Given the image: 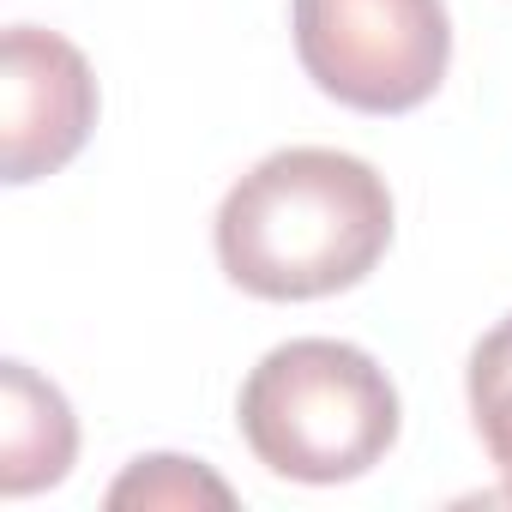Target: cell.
Wrapping results in <instances>:
<instances>
[{
  "mask_svg": "<svg viewBox=\"0 0 512 512\" xmlns=\"http://www.w3.org/2000/svg\"><path fill=\"white\" fill-rule=\"evenodd\" d=\"M109 506H235V494L199 458L151 452L127 464V476L109 488Z\"/></svg>",
  "mask_w": 512,
  "mask_h": 512,
  "instance_id": "7",
  "label": "cell"
},
{
  "mask_svg": "<svg viewBox=\"0 0 512 512\" xmlns=\"http://www.w3.org/2000/svg\"><path fill=\"white\" fill-rule=\"evenodd\" d=\"M217 266L260 302L356 290L392 247L386 175L332 145L260 157L217 205Z\"/></svg>",
  "mask_w": 512,
  "mask_h": 512,
  "instance_id": "1",
  "label": "cell"
},
{
  "mask_svg": "<svg viewBox=\"0 0 512 512\" xmlns=\"http://www.w3.org/2000/svg\"><path fill=\"white\" fill-rule=\"evenodd\" d=\"M302 73L344 109L410 115L452 61L446 0H290Z\"/></svg>",
  "mask_w": 512,
  "mask_h": 512,
  "instance_id": "3",
  "label": "cell"
},
{
  "mask_svg": "<svg viewBox=\"0 0 512 512\" xmlns=\"http://www.w3.org/2000/svg\"><path fill=\"white\" fill-rule=\"evenodd\" d=\"M464 392H470V416H476V434L512 494V314L482 332V344L470 350V374H464Z\"/></svg>",
  "mask_w": 512,
  "mask_h": 512,
  "instance_id": "6",
  "label": "cell"
},
{
  "mask_svg": "<svg viewBox=\"0 0 512 512\" xmlns=\"http://www.w3.org/2000/svg\"><path fill=\"white\" fill-rule=\"evenodd\" d=\"M235 422L272 476L332 488L368 476L398 440L392 374L344 338H290L241 380Z\"/></svg>",
  "mask_w": 512,
  "mask_h": 512,
  "instance_id": "2",
  "label": "cell"
},
{
  "mask_svg": "<svg viewBox=\"0 0 512 512\" xmlns=\"http://www.w3.org/2000/svg\"><path fill=\"white\" fill-rule=\"evenodd\" d=\"M79 458V422L61 386H49L31 362H0V494L25 500L37 488L67 482Z\"/></svg>",
  "mask_w": 512,
  "mask_h": 512,
  "instance_id": "5",
  "label": "cell"
},
{
  "mask_svg": "<svg viewBox=\"0 0 512 512\" xmlns=\"http://www.w3.org/2000/svg\"><path fill=\"white\" fill-rule=\"evenodd\" d=\"M97 127V73L91 61L43 31L13 25L0 37V175L13 187L67 169Z\"/></svg>",
  "mask_w": 512,
  "mask_h": 512,
  "instance_id": "4",
  "label": "cell"
}]
</instances>
